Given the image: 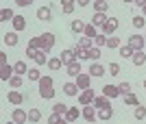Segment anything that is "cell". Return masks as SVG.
<instances>
[{"instance_id": "6da1fadb", "label": "cell", "mask_w": 146, "mask_h": 124, "mask_svg": "<svg viewBox=\"0 0 146 124\" xmlns=\"http://www.w3.org/2000/svg\"><path fill=\"white\" fill-rule=\"evenodd\" d=\"M94 98H96V92L92 89V87H87V89H81L79 94V105H94Z\"/></svg>"}, {"instance_id": "7a4b0ae2", "label": "cell", "mask_w": 146, "mask_h": 124, "mask_svg": "<svg viewBox=\"0 0 146 124\" xmlns=\"http://www.w3.org/2000/svg\"><path fill=\"white\" fill-rule=\"evenodd\" d=\"M11 120L15 124H26L29 122V111H24V109H20V107H15L11 113Z\"/></svg>"}, {"instance_id": "3957f363", "label": "cell", "mask_w": 146, "mask_h": 124, "mask_svg": "<svg viewBox=\"0 0 146 124\" xmlns=\"http://www.w3.org/2000/svg\"><path fill=\"white\" fill-rule=\"evenodd\" d=\"M81 115L87 120V122H94V120L98 118V111L94 105H83V109H81Z\"/></svg>"}, {"instance_id": "277c9868", "label": "cell", "mask_w": 146, "mask_h": 124, "mask_svg": "<svg viewBox=\"0 0 146 124\" xmlns=\"http://www.w3.org/2000/svg\"><path fill=\"white\" fill-rule=\"evenodd\" d=\"M129 46L133 50H144V46H146L144 35H131V37H129Z\"/></svg>"}, {"instance_id": "5b68a950", "label": "cell", "mask_w": 146, "mask_h": 124, "mask_svg": "<svg viewBox=\"0 0 146 124\" xmlns=\"http://www.w3.org/2000/svg\"><path fill=\"white\" fill-rule=\"evenodd\" d=\"M7 100H9V102H11V105L20 107V105H22V102H24V96H22V94H20L18 89H15V87H13L11 92L7 94Z\"/></svg>"}, {"instance_id": "8992f818", "label": "cell", "mask_w": 146, "mask_h": 124, "mask_svg": "<svg viewBox=\"0 0 146 124\" xmlns=\"http://www.w3.org/2000/svg\"><path fill=\"white\" fill-rule=\"evenodd\" d=\"M118 24H120V22H118L116 18H109V20H107V24H105L100 31H103L105 35H113V33L118 31Z\"/></svg>"}, {"instance_id": "52a82bcc", "label": "cell", "mask_w": 146, "mask_h": 124, "mask_svg": "<svg viewBox=\"0 0 146 124\" xmlns=\"http://www.w3.org/2000/svg\"><path fill=\"white\" fill-rule=\"evenodd\" d=\"M37 20L50 22V20H52V9H50V7H39V9H37Z\"/></svg>"}, {"instance_id": "ba28073f", "label": "cell", "mask_w": 146, "mask_h": 124, "mask_svg": "<svg viewBox=\"0 0 146 124\" xmlns=\"http://www.w3.org/2000/svg\"><path fill=\"white\" fill-rule=\"evenodd\" d=\"M107 15H105V13H100V11H94V15H92V24L94 26H98V28H103L105 24H107Z\"/></svg>"}, {"instance_id": "9c48e42d", "label": "cell", "mask_w": 146, "mask_h": 124, "mask_svg": "<svg viewBox=\"0 0 146 124\" xmlns=\"http://www.w3.org/2000/svg\"><path fill=\"white\" fill-rule=\"evenodd\" d=\"M2 42L7 44V46H9V48H13V46H18V31H11V33H5V35H2Z\"/></svg>"}, {"instance_id": "30bf717a", "label": "cell", "mask_w": 146, "mask_h": 124, "mask_svg": "<svg viewBox=\"0 0 146 124\" xmlns=\"http://www.w3.org/2000/svg\"><path fill=\"white\" fill-rule=\"evenodd\" d=\"M74 81H76L79 89H87V87H90V83H92V74H83V72H81V74L76 76Z\"/></svg>"}, {"instance_id": "8fae6325", "label": "cell", "mask_w": 146, "mask_h": 124, "mask_svg": "<svg viewBox=\"0 0 146 124\" xmlns=\"http://www.w3.org/2000/svg\"><path fill=\"white\" fill-rule=\"evenodd\" d=\"M66 70H68V74L72 76V78H76V76L81 74V61H79V59H76V61L68 63V65H66Z\"/></svg>"}, {"instance_id": "7c38bea8", "label": "cell", "mask_w": 146, "mask_h": 124, "mask_svg": "<svg viewBox=\"0 0 146 124\" xmlns=\"http://www.w3.org/2000/svg\"><path fill=\"white\" fill-rule=\"evenodd\" d=\"M11 24H13V31H24V28H26V18H24V15H15V18H13L11 20Z\"/></svg>"}, {"instance_id": "4fadbf2b", "label": "cell", "mask_w": 146, "mask_h": 124, "mask_svg": "<svg viewBox=\"0 0 146 124\" xmlns=\"http://www.w3.org/2000/svg\"><path fill=\"white\" fill-rule=\"evenodd\" d=\"M90 74H92V76H96V78H100V76L107 74V72H105V68H103L98 61H92V65H90Z\"/></svg>"}, {"instance_id": "5bb4252c", "label": "cell", "mask_w": 146, "mask_h": 124, "mask_svg": "<svg viewBox=\"0 0 146 124\" xmlns=\"http://www.w3.org/2000/svg\"><path fill=\"white\" fill-rule=\"evenodd\" d=\"M103 94H105V96H109V98H118V96H122L118 85H105L103 87Z\"/></svg>"}, {"instance_id": "9a60e30c", "label": "cell", "mask_w": 146, "mask_h": 124, "mask_svg": "<svg viewBox=\"0 0 146 124\" xmlns=\"http://www.w3.org/2000/svg\"><path fill=\"white\" fill-rule=\"evenodd\" d=\"M79 115H81L79 107H70L66 111V115H63V120H66V122H74V120H79Z\"/></svg>"}, {"instance_id": "2e32d148", "label": "cell", "mask_w": 146, "mask_h": 124, "mask_svg": "<svg viewBox=\"0 0 146 124\" xmlns=\"http://www.w3.org/2000/svg\"><path fill=\"white\" fill-rule=\"evenodd\" d=\"M131 61H133V65H144L146 63V52L144 50H135L133 57H131Z\"/></svg>"}, {"instance_id": "e0dca14e", "label": "cell", "mask_w": 146, "mask_h": 124, "mask_svg": "<svg viewBox=\"0 0 146 124\" xmlns=\"http://www.w3.org/2000/svg\"><path fill=\"white\" fill-rule=\"evenodd\" d=\"M94 107H96V109H100V107H111V98L109 96H96V98H94Z\"/></svg>"}, {"instance_id": "ac0fdd59", "label": "cell", "mask_w": 146, "mask_h": 124, "mask_svg": "<svg viewBox=\"0 0 146 124\" xmlns=\"http://www.w3.org/2000/svg\"><path fill=\"white\" fill-rule=\"evenodd\" d=\"M13 74H15V70H13V65H9V63L0 68V78H2V81H9Z\"/></svg>"}, {"instance_id": "d6986e66", "label": "cell", "mask_w": 146, "mask_h": 124, "mask_svg": "<svg viewBox=\"0 0 146 124\" xmlns=\"http://www.w3.org/2000/svg\"><path fill=\"white\" fill-rule=\"evenodd\" d=\"M113 118V107H100L98 109V120H111Z\"/></svg>"}, {"instance_id": "ffe728a7", "label": "cell", "mask_w": 146, "mask_h": 124, "mask_svg": "<svg viewBox=\"0 0 146 124\" xmlns=\"http://www.w3.org/2000/svg\"><path fill=\"white\" fill-rule=\"evenodd\" d=\"M63 94H66V96H79V85H76V81L66 83V85H63Z\"/></svg>"}, {"instance_id": "44dd1931", "label": "cell", "mask_w": 146, "mask_h": 124, "mask_svg": "<svg viewBox=\"0 0 146 124\" xmlns=\"http://www.w3.org/2000/svg\"><path fill=\"white\" fill-rule=\"evenodd\" d=\"M61 61H63V65H68V63L76 61V55H74V48H72V50H63V52H61Z\"/></svg>"}, {"instance_id": "7402d4cb", "label": "cell", "mask_w": 146, "mask_h": 124, "mask_svg": "<svg viewBox=\"0 0 146 124\" xmlns=\"http://www.w3.org/2000/svg\"><path fill=\"white\" fill-rule=\"evenodd\" d=\"M39 96L44 100H50V98H55V89L52 87H39Z\"/></svg>"}, {"instance_id": "603a6c76", "label": "cell", "mask_w": 146, "mask_h": 124, "mask_svg": "<svg viewBox=\"0 0 146 124\" xmlns=\"http://www.w3.org/2000/svg\"><path fill=\"white\" fill-rule=\"evenodd\" d=\"M13 18H15L13 9H2V11H0V22H11Z\"/></svg>"}, {"instance_id": "cb8c5ba5", "label": "cell", "mask_w": 146, "mask_h": 124, "mask_svg": "<svg viewBox=\"0 0 146 124\" xmlns=\"http://www.w3.org/2000/svg\"><path fill=\"white\" fill-rule=\"evenodd\" d=\"M124 102H127L129 107H137V105H140V100H137V96H135L133 92L124 94Z\"/></svg>"}, {"instance_id": "d4e9b609", "label": "cell", "mask_w": 146, "mask_h": 124, "mask_svg": "<svg viewBox=\"0 0 146 124\" xmlns=\"http://www.w3.org/2000/svg\"><path fill=\"white\" fill-rule=\"evenodd\" d=\"M87 59H92V61H98V59H100V48H98V46H92V48H87Z\"/></svg>"}, {"instance_id": "484cf974", "label": "cell", "mask_w": 146, "mask_h": 124, "mask_svg": "<svg viewBox=\"0 0 146 124\" xmlns=\"http://www.w3.org/2000/svg\"><path fill=\"white\" fill-rule=\"evenodd\" d=\"M13 70H15V74H20V76H24L26 72H29V68H26L24 61H15L13 63Z\"/></svg>"}, {"instance_id": "4316f807", "label": "cell", "mask_w": 146, "mask_h": 124, "mask_svg": "<svg viewBox=\"0 0 146 124\" xmlns=\"http://www.w3.org/2000/svg\"><path fill=\"white\" fill-rule=\"evenodd\" d=\"M74 2H76V0H61V7H63V13H66V15H70V13L74 11Z\"/></svg>"}, {"instance_id": "83f0119b", "label": "cell", "mask_w": 146, "mask_h": 124, "mask_svg": "<svg viewBox=\"0 0 146 124\" xmlns=\"http://www.w3.org/2000/svg\"><path fill=\"white\" fill-rule=\"evenodd\" d=\"M26 76H29V81H35V83H39V78H42V72L37 68H31L29 72H26Z\"/></svg>"}, {"instance_id": "f1b7e54d", "label": "cell", "mask_w": 146, "mask_h": 124, "mask_svg": "<svg viewBox=\"0 0 146 124\" xmlns=\"http://www.w3.org/2000/svg\"><path fill=\"white\" fill-rule=\"evenodd\" d=\"M39 120H42V111H39V109H29V122H39Z\"/></svg>"}, {"instance_id": "f546056e", "label": "cell", "mask_w": 146, "mask_h": 124, "mask_svg": "<svg viewBox=\"0 0 146 124\" xmlns=\"http://www.w3.org/2000/svg\"><path fill=\"white\" fill-rule=\"evenodd\" d=\"M107 9H109V2H107V0H96V2H94V11L105 13Z\"/></svg>"}, {"instance_id": "4dcf8cb0", "label": "cell", "mask_w": 146, "mask_h": 124, "mask_svg": "<svg viewBox=\"0 0 146 124\" xmlns=\"http://www.w3.org/2000/svg\"><path fill=\"white\" fill-rule=\"evenodd\" d=\"M133 52H135V50L131 48L129 44H127V46H120V57H124V59H131V57H133Z\"/></svg>"}, {"instance_id": "1f68e13d", "label": "cell", "mask_w": 146, "mask_h": 124, "mask_svg": "<svg viewBox=\"0 0 146 124\" xmlns=\"http://www.w3.org/2000/svg\"><path fill=\"white\" fill-rule=\"evenodd\" d=\"M131 22H133V26H135V28H144L146 18H144V15H133V18H131Z\"/></svg>"}, {"instance_id": "d6a6232c", "label": "cell", "mask_w": 146, "mask_h": 124, "mask_svg": "<svg viewBox=\"0 0 146 124\" xmlns=\"http://www.w3.org/2000/svg\"><path fill=\"white\" fill-rule=\"evenodd\" d=\"M107 74L118 76V74H120V63H113V61H111L109 65H107Z\"/></svg>"}, {"instance_id": "836d02e7", "label": "cell", "mask_w": 146, "mask_h": 124, "mask_svg": "<svg viewBox=\"0 0 146 124\" xmlns=\"http://www.w3.org/2000/svg\"><path fill=\"white\" fill-rule=\"evenodd\" d=\"M96 28H98V26L87 24L85 28H83V35H85V37H92V39H94V37H96Z\"/></svg>"}, {"instance_id": "e575fe53", "label": "cell", "mask_w": 146, "mask_h": 124, "mask_svg": "<svg viewBox=\"0 0 146 124\" xmlns=\"http://www.w3.org/2000/svg\"><path fill=\"white\" fill-rule=\"evenodd\" d=\"M107 48H120V39L118 37H113V35H107Z\"/></svg>"}, {"instance_id": "d590c367", "label": "cell", "mask_w": 146, "mask_h": 124, "mask_svg": "<svg viewBox=\"0 0 146 124\" xmlns=\"http://www.w3.org/2000/svg\"><path fill=\"white\" fill-rule=\"evenodd\" d=\"M70 109L68 105H63V102H57V105H52V111L55 113H59V115H66V111Z\"/></svg>"}, {"instance_id": "8d00e7d4", "label": "cell", "mask_w": 146, "mask_h": 124, "mask_svg": "<svg viewBox=\"0 0 146 124\" xmlns=\"http://www.w3.org/2000/svg\"><path fill=\"white\" fill-rule=\"evenodd\" d=\"M9 85L15 87V89H20V87H22V76H20V74H13L11 78H9Z\"/></svg>"}, {"instance_id": "74e56055", "label": "cell", "mask_w": 146, "mask_h": 124, "mask_svg": "<svg viewBox=\"0 0 146 124\" xmlns=\"http://www.w3.org/2000/svg\"><path fill=\"white\" fill-rule=\"evenodd\" d=\"M133 115H135V120H144L146 118V107L137 105V107H135V111H133Z\"/></svg>"}, {"instance_id": "f35d334b", "label": "cell", "mask_w": 146, "mask_h": 124, "mask_svg": "<svg viewBox=\"0 0 146 124\" xmlns=\"http://www.w3.org/2000/svg\"><path fill=\"white\" fill-rule=\"evenodd\" d=\"M61 65H63L61 57H55V59H48V68H50V70H59Z\"/></svg>"}, {"instance_id": "ab89813d", "label": "cell", "mask_w": 146, "mask_h": 124, "mask_svg": "<svg viewBox=\"0 0 146 124\" xmlns=\"http://www.w3.org/2000/svg\"><path fill=\"white\" fill-rule=\"evenodd\" d=\"M74 55H76V59H87V48H81V46H74Z\"/></svg>"}, {"instance_id": "60d3db41", "label": "cell", "mask_w": 146, "mask_h": 124, "mask_svg": "<svg viewBox=\"0 0 146 124\" xmlns=\"http://www.w3.org/2000/svg\"><path fill=\"white\" fill-rule=\"evenodd\" d=\"M70 28H72L74 33H83V28H85V24H83L81 20H74L72 24H70Z\"/></svg>"}, {"instance_id": "b9f144b4", "label": "cell", "mask_w": 146, "mask_h": 124, "mask_svg": "<svg viewBox=\"0 0 146 124\" xmlns=\"http://www.w3.org/2000/svg\"><path fill=\"white\" fill-rule=\"evenodd\" d=\"M94 44H96L98 48H100V46H107V35H105V33L96 35V37H94Z\"/></svg>"}, {"instance_id": "7bdbcfd3", "label": "cell", "mask_w": 146, "mask_h": 124, "mask_svg": "<svg viewBox=\"0 0 146 124\" xmlns=\"http://www.w3.org/2000/svg\"><path fill=\"white\" fill-rule=\"evenodd\" d=\"M76 46H81V48H92L94 44H92V37H81L79 42H76Z\"/></svg>"}, {"instance_id": "ee69618b", "label": "cell", "mask_w": 146, "mask_h": 124, "mask_svg": "<svg viewBox=\"0 0 146 124\" xmlns=\"http://www.w3.org/2000/svg\"><path fill=\"white\" fill-rule=\"evenodd\" d=\"M48 122H50V124H59V122H63V115H59V113L52 111V113L48 115Z\"/></svg>"}, {"instance_id": "f6af8a7d", "label": "cell", "mask_w": 146, "mask_h": 124, "mask_svg": "<svg viewBox=\"0 0 146 124\" xmlns=\"http://www.w3.org/2000/svg\"><path fill=\"white\" fill-rule=\"evenodd\" d=\"M44 39H46V46L52 50V46H55V35H52V33H44Z\"/></svg>"}, {"instance_id": "bcb514c9", "label": "cell", "mask_w": 146, "mask_h": 124, "mask_svg": "<svg viewBox=\"0 0 146 124\" xmlns=\"http://www.w3.org/2000/svg\"><path fill=\"white\" fill-rule=\"evenodd\" d=\"M39 87H52V78L50 76H42L39 78Z\"/></svg>"}, {"instance_id": "7dc6e473", "label": "cell", "mask_w": 146, "mask_h": 124, "mask_svg": "<svg viewBox=\"0 0 146 124\" xmlns=\"http://www.w3.org/2000/svg\"><path fill=\"white\" fill-rule=\"evenodd\" d=\"M118 87H120V94H122V96L131 92V83H120V85H118Z\"/></svg>"}, {"instance_id": "c3c4849f", "label": "cell", "mask_w": 146, "mask_h": 124, "mask_svg": "<svg viewBox=\"0 0 146 124\" xmlns=\"http://www.w3.org/2000/svg\"><path fill=\"white\" fill-rule=\"evenodd\" d=\"M31 2H33V0H15V5H18V7H29Z\"/></svg>"}, {"instance_id": "681fc988", "label": "cell", "mask_w": 146, "mask_h": 124, "mask_svg": "<svg viewBox=\"0 0 146 124\" xmlns=\"http://www.w3.org/2000/svg\"><path fill=\"white\" fill-rule=\"evenodd\" d=\"M7 63H9V61H7V55H5V52H0V65H7Z\"/></svg>"}, {"instance_id": "f907efd6", "label": "cell", "mask_w": 146, "mask_h": 124, "mask_svg": "<svg viewBox=\"0 0 146 124\" xmlns=\"http://www.w3.org/2000/svg\"><path fill=\"white\" fill-rule=\"evenodd\" d=\"M76 2H79V7H87L90 5V0H76Z\"/></svg>"}, {"instance_id": "816d5d0a", "label": "cell", "mask_w": 146, "mask_h": 124, "mask_svg": "<svg viewBox=\"0 0 146 124\" xmlns=\"http://www.w3.org/2000/svg\"><path fill=\"white\" fill-rule=\"evenodd\" d=\"M133 5H137V7H140V9H142V7H144V5H146V0H135Z\"/></svg>"}, {"instance_id": "f5cc1de1", "label": "cell", "mask_w": 146, "mask_h": 124, "mask_svg": "<svg viewBox=\"0 0 146 124\" xmlns=\"http://www.w3.org/2000/svg\"><path fill=\"white\" fill-rule=\"evenodd\" d=\"M142 15H144V18H146V5L142 7Z\"/></svg>"}, {"instance_id": "db71d44e", "label": "cell", "mask_w": 146, "mask_h": 124, "mask_svg": "<svg viewBox=\"0 0 146 124\" xmlns=\"http://www.w3.org/2000/svg\"><path fill=\"white\" fill-rule=\"evenodd\" d=\"M124 2H135V0H124Z\"/></svg>"}, {"instance_id": "11a10c76", "label": "cell", "mask_w": 146, "mask_h": 124, "mask_svg": "<svg viewBox=\"0 0 146 124\" xmlns=\"http://www.w3.org/2000/svg\"><path fill=\"white\" fill-rule=\"evenodd\" d=\"M144 89H146V78H144Z\"/></svg>"}, {"instance_id": "9f6ffc18", "label": "cell", "mask_w": 146, "mask_h": 124, "mask_svg": "<svg viewBox=\"0 0 146 124\" xmlns=\"http://www.w3.org/2000/svg\"><path fill=\"white\" fill-rule=\"evenodd\" d=\"M144 39H146V35H144Z\"/></svg>"}]
</instances>
